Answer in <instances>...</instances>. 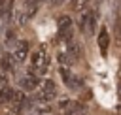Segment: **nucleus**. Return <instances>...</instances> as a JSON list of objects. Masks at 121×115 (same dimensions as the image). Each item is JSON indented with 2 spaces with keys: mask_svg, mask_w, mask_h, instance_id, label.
<instances>
[{
  "mask_svg": "<svg viewBox=\"0 0 121 115\" xmlns=\"http://www.w3.org/2000/svg\"><path fill=\"white\" fill-rule=\"evenodd\" d=\"M49 68V57H47V51L45 47H38L32 55H30V66H28V72L34 74V75H43Z\"/></svg>",
  "mask_w": 121,
  "mask_h": 115,
  "instance_id": "f257e3e1",
  "label": "nucleus"
},
{
  "mask_svg": "<svg viewBox=\"0 0 121 115\" xmlns=\"http://www.w3.org/2000/svg\"><path fill=\"white\" fill-rule=\"evenodd\" d=\"M57 96V85L53 79H43L40 81L38 89H36V100L38 102H51Z\"/></svg>",
  "mask_w": 121,
  "mask_h": 115,
  "instance_id": "f03ea898",
  "label": "nucleus"
},
{
  "mask_svg": "<svg viewBox=\"0 0 121 115\" xmlns=\"http://www.w3.org/2000/svg\"><path fill=\"white\" fill-rule=\"evenodd\" d=\"M95 26H96V15L95 11H83L79 15V30L85 32V34H93L95 32Z\"/></svg>",
  "mask_w": 121,
  "mask_h": 115,
  "instance_id": "7ed1b4c3",
  "label": "nucleus"
},
{
  "mask_svg": "<svg viewBox=\"0 0 121 115\" xmlns=\"http://www.w3.org/2000/svg\"><path fill=\"white\" fill-rule=\"evenodd\" d=\"M59 74H60V77H62V81H64V85L70 89V90H79L81 89V81L70 72V68L68 66H59Z\"/></svg>",
  "mask_w": 121,
  "mask_h": 115,
  "instance_id": "20e7f679",
  "label": "nucleus"
},
{
  "mask_svg": "<svg viewBox=\"0 0 121 115\" xmlns=\"http://www.w3.org/2000/svg\"><path fill=\"white\" fill-rule=\"evenodd\" d=\"M57 26H59V40H60V41H68V40H72V19H70L68 15L59 17Z\"/></svg>",
  "mask_w": 121,
  "mask_h": 115,
  "instance_id": "39448f33",
  "label": "nucleus"
},
{
  "mask_svg": "<svg viewBox=\"0 0 121 115\" xmlns=\"http://www.w3.org/2000/svg\"><path fill=\"white\" fill-rule=\"evenodd\" d=\"M28 53H30V45L26 40H21L15 43V49H13V62L15 64H23L26 58H28Z\"/></svg>",
  "mask_w": 121,
  "mask_h": 115,
  "instance_id": "423d86ee",
  "label": "nucleus"
},
{
  "mask_svg": "<svg viewBox=\"0 0 121 115\" xmlns=\"http://www.w3.org/2000/svg\"><path fill=\"white\" fill-rule=\"evenodd\" d=\"M38 85H40V77L34 75V74H30V72H26L23 77H19V89L25 90V92H28V90H36Z\"/></svg>",
  "mask_w": 121,
  "mask_h": 115,
  "instance_id": "0eeeda50",
  "label": "nucleus"
},
{
  "mask_svg": "<svg viewBox=\"0 0 121 115\" xmlns=\"http://www.w3.org/2000/svg\"><path fill=\"white\" fill-rule=\"evenodd\" d=\"M11 107L15 109V111H19V109H23V106L26 104V94H25V90H21V89H13V94H11Z\"/></svg>",
  "mask_w": 121,
  "mask_h": 115,
  "instance_id": "6e6552de",
  "label": "nucleus"
},
{
  "mask_svg": "<svg viewBox=\"0 0 121 115\" xmlns=\"http://www.w3.org/2000/svg\"><path fill=\"white\" fill-rule=\"evenodd\" d=\"M96 41H98V49H100V53L106 55V53H108V47H110V34H108V28H106V26H102V28L98 30V38H96Z\"/></svg>",
  "mask_w": 121,
  "mask_h": 115,
  "instance_id": "1a4fd4ad",
  "label": "nucleus"
},
{
  "mask_svg": "<svg viewBox=\"0 0 121 115\" xmlns=\"http://www.w3.org/2000/svg\"><path fill=\"white\" fill-rule=\"evenodd\" d=\"M66 43V47H64V51L68 53V57L72 58V62H76L78 58H79V55H81V47H79V43L72 38V40H68V41H64Z\"/></svg>",
  "mask_w": 121,
  "mask_h": 115,
  "instance_id": "9d476101",
  "label": "nucleus"
},
{
  "mask_svg": "<svg viewBox=\"0 0 121 115\" xmlns=\"http://www.w3.org/2000/svg\"><path fill=\"white\" fill-rule=\"evenodd\" d=\"M13 64H15V62H13V57H11L9 53H4L2 58H0V66H2L6 72H9V70L13 68Z\"/></svg>",
  "mask_w": 121,
  "mask_h": 115,
  "instance_id": "9b49d317",
  "label": "nucleus"
},
{
  "mask_svg": "<svg viewBox=\"0 0 121 115\" xmlns=\"http://www.w3.org/2000/svg\"><path fill=\"white\" fill-rule=\"evenodd\" d=\"M11 94H13V89L4 87V89L0 90V104H9V102H11Z\"/></svg>",
  "mask_w": 121,
  "mask_h": 115,
  "instance_id": "f8f14e48",
  "label": "nucleus"
},
{
  "mask_svg": "<svg viewBox=\"0 0 121 115\" xmlns=\"http://www.w3.org/2000/svg\"><path fill=\"white\" fill-rule=\"evenodd\" d=\"M13 40H15V34H13V30H11V28H8V30H6V43H8V45H11V43H13Z\"/></svg>",
  "mask_w": 121,
  "mask_h": 115,
  "instance_id": "ddd939ff",
  "label": "nucleus"
},
{
  "mask_svg": "<svg viewBox=\"0 0 121 115\" xmlns=\"http://www.w3.org/2000/svg\"><path fill=\"white\" fill-rule=\"evenodd\" d=\"M62 4H64V0H49V6H53V8H59Z\"/></svg>",
  "mask_w": 121,
  "mask_h": 115,
  "instance_id": "4468645a",
  "label": "nucleus"
}]
</instances>
